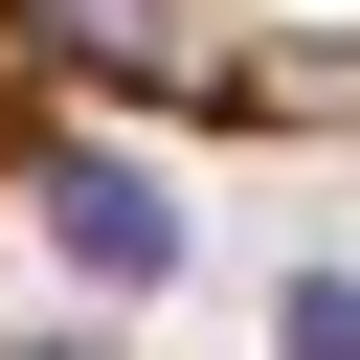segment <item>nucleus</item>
Listing matches in <instances>:
<instances>
[{
	"label": "nucleus",
	"instance_id": "1",
	"mask_svg": "<svg viewBox=\"0 0 360 360\" xmlns=\"http://www.w3.org/2000/svg\"><path fill=\"white\" fill-rule=\"evenodd\" d=\"M68 135L360 158V0H0V180Z\"/></svg>",
	"mask_w": 360,
	"mask_h": 360
},
{
	"label": "nucleus",
	"instance_id": "2",
	"mask_svg": "<svg viewBox=\"0 0 360 360\" xmlns=\"http://www.w3.org/2000/svg\"><path fill=\"white\" fill-rule=\"evenodd\" d=\"M0 360H158V338L90 315V292H0Z\"/></svg>",
	"mask_w": 360,
	"mask_h": 360
}]
</instances>
